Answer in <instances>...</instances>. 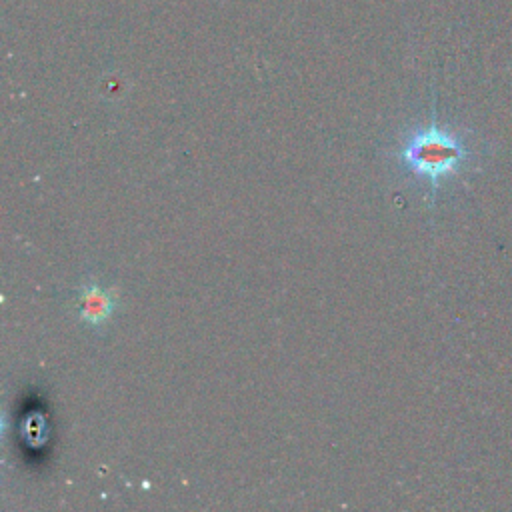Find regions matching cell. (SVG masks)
<instances>
[{
	"mask_svg": "<svg viewBox=\"0 0 512 512\" xmlns=\"http://www.w3.org/2000/svg\"><path fill=\"white\" fill-rule=\"evenodd\" d=\"M470 156V148L460 134L432 122L424 128L414 130L402 150L400 158L404 166L420 180H426L436 192L446 178L458 174Z\"/></svg>",
	"mask_w": 512,
	"mask_h": 512,
	"instance_id": "cell-1",
	"label": "cell"
},
{
	"mask_svg": "<svg viewBox=\"0 0 512 512\" xmlns=\"http://www.w3.org/2000/svg\"><path fill=\"white\" fill-rule=\"evenodd\" d=\"M76 304H78L80 318L86 324L102 326L110 320L114 306H116V298H114L112 290L100 286L98 282H90V284L80 286Z\"/></svg>",
	"mask_w": 512,
	"mask_h": 512,
	"instance_id": "cell-2",
	"label": "cell"
}]
</instances>
